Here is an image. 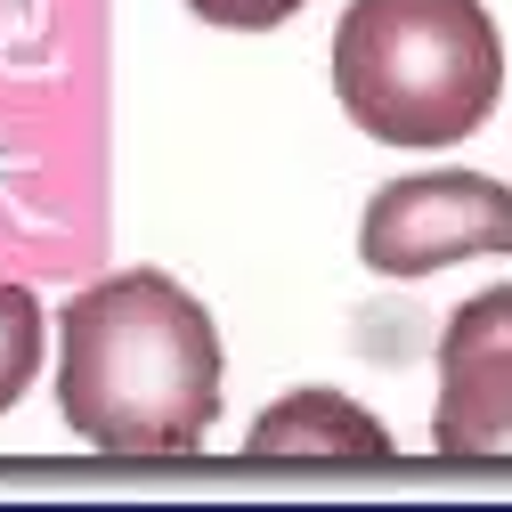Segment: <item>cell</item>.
<instances>
[{
	"mask_svg": "<svg viewBox=\"0 0 512 512\" xmlns=\"http://www.w3.org/2000/svg\"><path fill=\"white\" fill-rule=\"evenodd\" d=\"M220 391V326L163 269H122L57 317V415L98 456H196Z\"/></svg>",
	"mask_w": 512,
	"mask_h": 512,
	"instance_id": "cell-1",
	"label": "cell"
},
{
	"mask_svg": "<svg viewBox=\"0 0 512 512\" xmlns=\"http://www.w3.org/2000/svg\"><path fill=\"white\" fill-rule=\"evenodd\" d=\"M334 98L382 147H464L504 98V33L480 0H350L334 25Z\"/></svg>",
	"mask_w": 512,
	"mask_h": 512,
	"instance_id": "cell-2",
	"label": "cell"
},
{
	"mask_svg": "<svg viewBox=\"0 0 512 512\" xmlns=\"http://www.w3.org/2000/svg\"><path fill=\"white\" fill-rule=\"evenodd\" d=\"M472 252H512V187L480 171L391 179L358 220V261L374 277H431Z\"/></svg>",
	"mask_w": 512,
	"mask_h": 512,
	"instance_id": "cell-3",
	"label": "cell"
},
{
	"mask_svg": "<svg viewBox=\"0 0 512 512\" xmlns=\"http://www.w3.org/2000/svg\"><path fill=\"white\" fill-rule=\"evenodd\" d=\"M431 447L456 464L512 456V285L472 293L439 334V407Z\"/></svg>",
	"mask_w": 512,
	"mask_h": 512,
	"instance_id": "cell-4",
	"label": "cell"
},
{
	"mask_svg": "<svg viewBox=\"0 0 512 512\" xmlns=\"http://www.w3.org/2000/svg\"><path fill=\"white\" fill-rule=\"evenodd\" d=\"M244 456H326V464H382L391 431H382L358 399L342 391H285L277 407H261V423L244 431Z\"/></svg>",
	"mask_w": 512,
	"mask_h": 512,
	"instance_id": "cell-5",
	"label": "cell"
},
{
	"mask_svg": "<svg viewBox=\"0 0 512 512\" xmlns=\"http://www.w3.org/2000/svg\"><path fill=\"white\" fill-rule=\"evenodd\" d=\"M41 374V301L25 285H0V415H9Z\"/></svg>",
	"mask_w": 512,
	"mask_h": 512,
	"instance_id": "cell-6",
	"label": "cell"
},
{
	"mask_svg": "<svg viewBox=\"0 0 512 512\" xmlns=\"http://www.w3.org/2000/svg\"><path fill=\"white\" fill-rule=\"evenodd\" d=\"M204 25H220V33H269V25H285L301 0H187Z\"/></svg>",
	"mask_w": 512,
	"mask_h": 512,
	"instance_id": "cell-7",
	"label": "cell"
}]
</instances>
